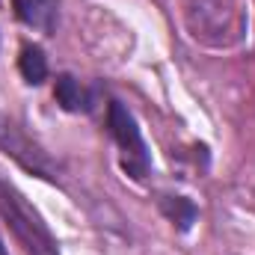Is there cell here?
Segmentation results:
<instances>
[{"instance_id":"obj_2","label":"cell","mask_w":255,"mask_h":255,"mask_svg":"<svg viewBox=\"0 0 255 255\" xmlns=\"http://www.w3.org/2000/svg\"><path fill=\"white\" fill-rule=\"evenodd\" d=\"M110 130H113V139L119 142V151H122V169L130 178H145L148 166H151L145 139H142L136 122H133V116L119 101L110 104Z\"/></svg>"},{"instance_id":"obj_8","label":"cell","mask_w":255,"mask_h":255,"mask_svg":"<svg viewBox=\"0 0 255 255\" xmlns=\"http://www.w3.org/2000/svg\"><path fill=\"white\" fill-rule=\"evenodd\" d=\"M0 255H6V250H3V244H0Z\"/></svg>"},{"instance_id":"obj_5","label":"cell","mask_w":255,"mask_h":255,"mask_svg":"<svg viewBox=\"0 0 255 255\" xmlns=\"http://www.w3.org/2000/svg\"><path fill=\"white\" fill-rule=\"evenodd\" d=\"M54 95H57V101L63 104L65 110H71V113H80V110H89V107H92V95H89L86 86H83L80 80H74L71 74H63V77L57 80Z\"/></svg>"},{"instance_id":"obj_1","label":"cell","mask_w":255,"mask_h":255,"mask_svg":"<svg viewBox=\"0 0 255 255\" xmlns=\"http://www.w3.org/2000/svg\"><path fill=\"white\" fill-rule=\"evenodd\" d=\"M0 217L6 220V226L12 229V235L18 238L27 255H60L57 241L48 223L42 220V214L6 178H0Z\"/></svg>"},{"instance_id":"obj_7","label":"cell","mask_w":255,"mask_h":255,"mask_svg":"<svg viewBox=\"0 0 255 255\" xmlns=\"http://www.w3.org/2000/svg\"><path fill=\"white\" fill-rule=\"evenodd\" d=\"M160 208H163V214H166L169 220H175V223H178V229H190L193 217H196V208H193L187 199L166 196V199L160 202Z\"/></svg>"},{"instance_id":"obj_3","label":"cell","mask_w":255,"mask_h":255,"mask_svg":"<svg viewBox=\"0 0 255 255\" xmlns=\"http://www.w3.org/2000/svg\"><path fill=\"white\" fill-rule=\"evenodd\" d=\"M0 151H6L9 157H15L24 169H30L33 175H42V178H57V166L54 160L48 157V151L33 142L15 122H9L6 116H0Z\"/></svg>"},{"instance_id":"obj_4","label":"cell","mask_w":255,"mask_h":255,"mask_svg":"<svg viewBox=\"0 0 255 255\" xmlns=\"http://www.w3.org/2000/svg\"><path fill=\"white\" fill-rule=\"evenodd\" d=\"M15 15L36 30H54L57 24V0H12Z\"/></svg>"},{"instance_id":"obj_6","label":"cell","mask_w":255,"mask_h":255,"mask_svg":"<svg viewBox=\"0 0 255 255\" xmlns=\"http://www.w3.org/2000/svg\"><path fill=\"white\" fill-rule=\"evenodd\" d=\"M18 68H21V74H24V80L27 83H42L45 77H48V63H45V54H42V48H24L21 51V60H18Z\"/></svg>"}]
</instances>
